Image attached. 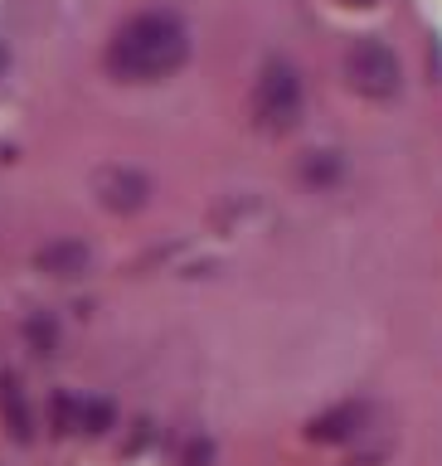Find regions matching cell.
I'll use <instances>...</instances> for the list:
<instances>
[{
    "label": "cell",
    "mask_w": 442,
    "mask_h": 466,
    "mask_svg": "<svg viewBox=\"0 0 442 466\" xmlns=\"http://www.w3.org/2000/svg\"><path fill=\"white\" fill-rule=\"evenodd\" d=\"M258 116L268 127H292L302 116V78L287 64H272L258 83Z\"/></svg>",
    "instance_id": "3"
},
{
    "label": "cell",
    "mask_w": 442,
    "mask_h": 466,
    "mask_svg": "<svg viewBox=\"0 0 442 466\" xmlns=\"http://www.w3.org/2000/svg\"><path fill=\"white\" fill-rule=\"evenodd\" d=\"M345 5H375V0H345Z\"/></svg>",
    "instance_id": "5"
},
{
    "label": "cell",
    "mask_w": 442,
    "mask_h": 466,
    "mask_svg": "<svg viewBox=\"0 0 442 466\" xmlns=\"http://www.w3.org/2000/svg\"><path fill=\"white\" fill-rule=\"evenodd\" d=\"M185 58V35L180 25L166 20V15H146L131 29H122L112 49V64L127 73V78H156V73L175 68Z\"/></svg>",
    "instance_id": "1"
},
{
    "label": "cell",
    "mask_w": 442,
    "mask_h": 466,
    "mask_svg": "<svg viewBox=\"0 0 442 466\" xmlns=\"http://www.w3.org/2000/svg\"><path fill=\"white\" fill-rule=\"evenodd\" d=\"M345 78L365 97H389V93H399L404 68H399V58H394L389 44L355 39V44H350V54H345Z\"/></svg>",
    "instance_id": "2"
},
{
    "label": "cell",
    "mask_w": 442,
    "mask_h": 466,
    "mask_svg": "<svg viewBox=\"0 0 442 466\" xmlns=\"http://www.w3.org/2000/svg\"><path fill=\"white\" fill-rule=\"evenodd\" d=\"M360 422H365V408H360V403H345V408H335V413L316 418V422H312V437H316V442H335V437H355V432H360Z\"/></svg>",
    "instance_id": "4"
}]
</instances>
